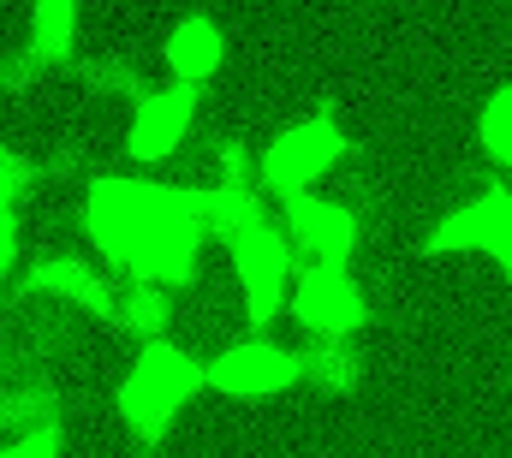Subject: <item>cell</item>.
<instances>
[{"label":"cell","mask_w":512,"mask_h":458,"mask_svg":"<svg viewBox=\"0 0 512 458\" xmlns=\"http://www.w3.org/2000/svg\"><path fill=\"white\" fill-rule=\"evenodd\" d=\"M102 322L114 334H131V340H155L167 328V292L149 286V280H120V292H114V304H108Z\"/></svg>","instance_id":"cell-13"},{"label":"cell","mask_w":512,"mask_h":458,"mask_svg":"<svg viewBox=\"0 0 512 458\" xmlns=\"http://www.w3.org/2000/svg\"><path fill=\"white\" fill-rule=\"evenodd\" d=\"M286 310H292V322H298L304 334H316V340H346V334H358V328L370 322V298H364V286L346 274V262H310V268L292 280Z\"/></svg>","instance_id":"cell-5"},{"label":"cell","mask_w":512,"mask_h":458,"mask_svg":"<svg viewBox=\"0 0 512 458\" xmlns=\"http://www.w3.org/2000/svg\"><path fill=\"white\" fill-rule=\"evenodd\" d=\"M30 185H36V161H30L24 149H6V143H0V191H6V197H24Z\"/></svg>","instance_id":"cell-20"},{"label":"cell","mask_w":512,"mask_h":458,"mask_svg":"<svg viewBox=\"0 0 512 458\" xmlns=\"http://www.w3.org/2000/svg\"><path fill=\"white\" fill-rule=\"evenodd\" d=\"M346 155V131L328 114H310L298 125H286L262 155H256V185L274 191V197H292V191H310L322 173H334Z\"/></svg>","instance_id":"cell-4"},{"label":"cell","mask_w":512,"mask_h":458,"mask_svg":"<svg viewBox=\"0 0 512 458\" xmlns=\"http://www.w3.org/2000/svg\"><path fill=\"white\" fill-rule=\"evenodd\" d=\"M84 232L96 244V256L126 274L149 280L161 292L191 286L197 262H203V203L191 185H155V179H126V173H102L84 191Z\"/></svg>","instance_id":"cell-1"},{"label":"cell","mask_w":512,"mask_h":458,"mask_svg":"<svg viewBox=\"0 0 512 458\" xmlns=\"http://www.w3.org/2000/svg\"><path fill=\"white\" fill-rule=\"evenodd\" d=\"M60 411V393L48 375H6L0 381V429L18 435V429H36V423H54Z\"/></svg>","instance_id":"cell-14"},{"label":"cell","mask_w":512,"mask_h":458,"mask_svg":"<svg viewBox=\"0 0 512 458\" xmlns=\"http://www.w3.org/2000/svg\"><path fill=\"white\" fill-rule=\"evenodd\" d=\"M0 458H60V423H36L0 441Z\"/></svg>","instance_id":"cell-19"},{"label":"cell","mask_w":512,"mask_h":458,"mask_svg":"<svg viewBox=\"0 0 512 458\" xmlns=\"http://www.w3.org/2000/svg\"><path fill=\"white\" fill-rule=\"evenodd\" d=\"M18 262V197L0 191V274Z\"/></svg>","instance_id":"cell-21"},{"label":"cell","mask_w":512,"mask_h":458,"mask_svg":"<svg viewBox=\"0 0 512 458\" xmlns=\"http://www.w3.org/2000/svg\"><path fill=\"white\" fill-rule=\"evenodd\" d=\"M429 250H435V256L483 250L489 262L507 268V280H512V185H489L477 203L441 215V227L429 232Z\"/></svg>","instance_id":"cell-7"},{"label":"cell","mask_w":512,"mask_h":458,"mask_svg":"<svg viewBox=\"0 0 512 458\" xmlns=\"http://www.w3.org/2000/svg\"><path fill=\"white\" fill-rule=\"evenodd\" d=\"M0 381H6V351H0Z\"/></svg>","instance_id":"cell-22"},{"label":"cell","mask_w":512,"mask_h":458,"mask_svg":"<svg viewBox=\"0 0 512 458\" xmlns=\"http://www.w3.org/2000/svg\"><path fill=\"white\" fill-rule=\"evenodd\" d=\"M256 191H262V185H239V179H215V185H203V191H197V203H203V227L227 238V232L262 221V197H256Z\"/></svg>","instance_id":"cell-16"},{"label":"cell","mask_w":512,"mask_h":458,"mask_svg":"<svg viewBox=\"0 0 512 458\" xmlns=\"http://www.w3.org/2000/svg\"><path fill=\"white\" fill-rule=\"evenodd\" d=\"M197 84H161V90H143L137 96V108H131V125H126V149L137 161H167L179 143H185V131H191V119H197Z\"/></svg>","instance_id":"cell-8"},{"label":"cell","mask_w":512,"mask_h":458,"mask_svg":"<svg viewBox=\"0 0 512 458\" xmlns=\"http://www.w3.org/2000/svg\"><path fill=\"white\" fill-rule=\"evenodd\" d=\"M280 232H286L292 250H304L310 262H352V250H358V221H352L340 203L310 197V191L280 197Z\"/></svg>","instance_id":"cell-9"},{"label":"cell","mask_w":512,"mask_h":458,"mask_svg":"<svg viewBox=\"0 0 512 458\" xmlns=\"http://www.w3.org/2000/svg\"><path fill=\"white\" fill-rule=\"evenodd\" d=\"M84 78H90V90H102V96H143V90H149L131 60H96V66H84Z\"/></svg>","instance_id":"cell-18"},{"label":"cell","mask_w":512,"mask_h":458,"mask_svg":"<svg viewBox=\"0 0 512 458\" xmlns=\"http://www.w3.org/2000/svg\"><path fill=\"white\" fill-rule=\"evenodd\" d=\"M120 280H126V274H114V268H102V262H90V256H42V262L30 268V292H42V298H54V304H78V310H90L96 322L108 316Z\"/></svg>","instance_id":"cell-10"},{"label":"cell","mask_w":512,"mask_h":458,"mask_svg":"<svg viewBox=\"0 0 512 458\" xmlns=\"http://www.w3.org/2000/svg\"><path fill=\"white\" fill-rule=\"evenodd\" d=\"M161 60H167V72H173V84H197V90H203V84L221 72V60H227V36H221L215 18L191 12V18H179V24L167 30Z\"/></svg>","instance_id":"cell-11"},{"label":"cell","mask_w":512,"mask_h":458,"mask_svg":"<svg viewBox=\"0 0 512 458\" xmlns=\"http://www.w3.org/2000/svg\"><path fill=\"white\" fill-rule=\"evenodd\" d=\"M227 256H233V274H239L251 328L268 334L280 322V310H286V292H292V238L262 215L251 227L227 232Z\"/></svg>","instance_id":"cell-3"},{"label":"cell","mask_w":512,"mask_h":458,"mask_svg":"<svg viewBox=\"0 0 512 458\" xmlns=\"http://www.w3.org/2000/svg\"><path fill=\"white\" fill-rule=\"evenodd\" d=\"M203 375L227 399H280L286 387H298V351L274 340H239L215 363H203Z\"/></svg>","instance_id":"cell-6"},{"label":"cell","mask_w":512,"mask_h":458,"mask_svg":"<svg viewBox=\"0 0 512 458\" xmlns=\"http://www.w3.org/2000/svg\"><path fill=\"white\" fill-rule=\"evenodd\" d=\"M78 42V0H36L30 6V54L42 66H66Z\"/></svg>","instance_id":"cell-15"},{"label":"cell","mask_w":512,"mask_h":458,"mask_svg":"<svg viewBox=\"0 0 512 458\" xmlns=\"http://www.w3.org/2000/svg\"><path fill=\"white\" fill-rule=\"evenodd\" d=\"M203 387H209L203 357L191 345H173L155 334V340H143V351L131 357V369L120 375L114 405H120V423H126L131 435L143 447H155V441H167V429L185 417V405Z\"/></svg>","instance_id":"cell-2"},{"label":"cell","mask_w":512,"mask_h":458,"mask_svg":"<svg viewBox=\"0 0 512 458\" xmlns=\"http://www.w3.org/2000/svg\"><path fill=\"white\" fill-rule=\"evenodd\" d=\"M298 381L310 393H322V399H346V393L364 387V363L340 340H322V345H310V351H298Z\"/></svg>","instance_id":"cell-12"},{"label":"cell","mask_w":512,"mask_h":458,"mask_svg":"<svg viewBox=\"0 0 512 458\" xmlns=\"http://www.w3.org/2000/svg\"><path fill=\"white\" fill-rule=\"evenodd\" d=\"M477 143L495 167L512 173V84H501L489 102H483V119H477Z\"/></svg>","instance_id":"cell-17"}]
</instances>
